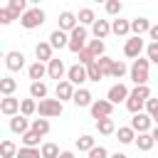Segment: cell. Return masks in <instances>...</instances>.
Returning a JSON list of instances; mask_svg holds the SVG:
<instances>
[{
    "label": "cell",
    "mask_w": 158,
    "mask_h": 158,
    "mask_svg": "<svg viewBox=\"0 0 158 158\" xmlns=\"http://www.w3.org/2000/svg\"><path fill=\"white\" fill-rule=\"evenodd\" d=\"M148 57L143 59V57H138V59H133V64H131V69H128V74H131V81L136 84V86H143L146 81H148Z\"/></svg>",
    "instance_id": "6da1fadb"
},
{
    "label": "cell",
    "mask_w": 158,
    "mask_h": 158,
    "mask_svg": "<svg viewBox=\"0 0 158 158\" xmlns=\"http://www.w3.org/2000/svg\"><path fill=\"white\" fill-rule=\"evenodd\" d=\"M62 111H64V104L59 99H42L37 104L40 118H54V116H62Z\"/></svg>",
    "instance_id": "7a4b0ae2"
},
{
    "label": "cell",
    "mask_w": 158,
    "mask_h": 158,
    "mask_svg": "<svg viewBox=\"0 0 158 158\" xmlns=\"http://www.w3.org/2000/svg\"><path fill=\"white\" fill-rule=\"evenodd\" d=\"M86 27L84 25H77L72 32H69V44H67V49L69 52H74V54H79L84 47H86Z\"/></svg>",
    "instance_id": "3957f363"
},
{
    "label": "cell",
    "mask_w": 158,
    "mask_h": 158,
    "mask_svg": "<svg viewBox=\"0 0 158 158\" xmlns=\"http://www.w3.org/2000/svg\"><path fill=\"white\" fill-rule=\"evenodd\" d=\"M42 22H44V10H42V7H30V10L20 17V25H22L25 30H37Z\"/></svg>",
    "instance_id": "277c9868"
},
{
    "label": "cell",
    "mask_w": 158,
    "mask_h": 158,
    "mask_svg": "<svg viewBox=\"0 0 158 158\" xmlns=\"http://www.w3.org/2000/svg\"><path fill=\"white\" fill-rule=\"evenodd\" d=\"M89 109H91V116H94V118H106V116L114 114V104H111L109 99H96Z\"/></svg>",
    "instance_id": "5b68a950"
},
{
    "label": "cell",
    "mask_w": 158,
    "mask_h": 158,
    "mask_svg": "<svg viewBox=\"0 0 158 158\" xmlns=\"http://www.w3.org/2000/svg\"><path fill=\"white\" fill-rule=\"evenodd\" d=\"M141 52H143V40L141 37H128L126 40V44H123V54L128 57V59H138L141 57Z\"/></svg>",
    "instance_id": "8992f818"
},
{
    "label": "cell",
    "mask_w": 158,
    "mask_h": 158,
    "mask_svg": "<svg viewBox=\"0 0 158 158\" xmlns=\"http://www.w3.org/2000/svg\"><path fill=\"white\" fill-rule=\"evenodd\" d=\"M151 126H153V118L148 116V114H133V118H131V128L136 131V133H148L151 131Z\"/></svg>",
    "instance_id": "52a82bcc"
},
{
    "label": "cell",
    "mask_w": 158,
    "mask_h": 158,
    "mask_svg": "<svg viewBox=\"0 0 158 158\" xmlns=\"http://www.w3.org/2000/svg\"><path fill=\"white\" fill-rule=\"evenodd\" d=\"M67 79H69L74 86H79V84H84V81H89V79H86V67L77 62L74 67H69V69H67Z\"/></svg>",
    "instance_id": "ba28073f"
},
{
    "label": "cell",
    "mask_w": 158,
    "mask_h": 158,
    "mask_svg": "<svg viewBox=\"0 0 158 158\" xmlns=\"http://www.w3.org/2000/svg\"><path fill=\"white\" fill-rule=\"evenodd\" d=\"M5 67H7L10 72H20V69L25 67V54L17 52V49L7 52V54H5Z\"/></svg>",
    "instance_id": "9c48e42d"
},
{
    "label": "cell",
    "mask_w": 158,
    "mask_h": 158,
    "mask_svg": "<svg viewBox=\"0 0 158 158\" xmlns=\"http://www.w3.org/2000/svg\"><path fill=\"white\" fill-rule=\"evenodd\" d=\"M64 74H67L64 62H62V59H57V57H52V59L47 62V77H52V79L62 81V77H64Z\"/></svg>",
    "instance_id": "30bf717a"
},
{
    "label": "cell",
    "mask_w": 158,
    "mask_h": 158,
    "mask_svg": "<svg viewBox=\"0 0 158 158\" xmlns=\"http://www.w3.org/2000/svg\"><path fill=\"white\" fill-rule=\"evenodd\" d=\"M54 94H57V99H59L62 104H64V101H72V96H74V84H72L69 79H62V81H57Z\"/></svg>",
    "instance_id": "8fae6325"
},
{
    "label": "cell",
    "mask_w": 158,
    "mask_h": 158,
    "mask_svg": "<svg viewBox=\"0 0 158 158\" xmlns=\"http://www.w3.org/2000/svg\"><path fill=\"white\" fill-rule=\"evenodd\" d=\"M106 99L111 101V104H121V101H126L128 99V89H126V84H114L109 91H106Z\"/></svg>",
    "instance_id": "7c38bea8"
},
{
    "label": "cell",
    "mask_w": 158,
    "mask_h": 158,
    "mask_svg": "<svg viewBox=\"0 0 158 158\" xmlns=\"http://www.w3.org/2000/svg\"><path fill=\"white\" fill-rule=\"evenodd\" d=\"M0 114H5V116H15V114H20V99H15V96H2V101H0Z\"/></svg>",
    "instance_id": "4fadbf2b"
},
{
    "label": "cell",
    "mask_w": 158,
    "mask_h": 158,
    "mask_svg": "<svg viewBox=\"0 0 158 158\" xmlns=\"http://www.w3.org/2000/svg\"><path fill=\"white\" fill-rule=\"evenodd\" d=\"M72 101H74V106H79V109H84V106H91L94 104V99H91V91L89 89H74V96H72Z\"/></svg>",
    "instance_id": "5bb4252c"
},
{
    "label": "cell",
    "mask_w": 158,
    "mask_h": 158,
    "mask_svg": "<svg viewBox=\"0 0 158 158\" xmlns=\"http://www.w3.org/2000/svg\"><path fill=\"white\" fill-rule=\"evenodd\" d=\"M77 25H79V20H77V15H74V12H69V10L59 12V30H64V32H72Z\"/></svg>",
    "instance_id": "9a60e30c"
},
{
    "label": "cell",
    "mask_w": 158,
    "mask_h": 158,
    "mask_svg": "<svg viewBox=\"0 0 158 158\" xmlns=\"http://www.w3.org/2000/svg\"><path fill=\"white\" fill-rule=\"evenodd\" d=\"M49 44H52V49H62V47L69 44V35L57 27V30H52V35H49Z\"/></svg>",
    "instance_id": "2e32d148"
},
{
    "label": "cell",
    "mask_w": 158,
    "mask_h": 158,
    "mask_svg": "<svg viewBox=\"0 0 158 158\" xmlns=\"http://www.w3.org/2000/svg\"><path fill=\"white\" fill-rule=\"evenodd\" d=\"M10 131L12 133H25V131H30V121H27V116H22V114H15L12 118H10Z\"/></svg>",
    "instance_id": "e0dca14e"
},
{
    "label": "cell",
    "mask_w": 158,
    "mask_h": 158,
    "mask_svg": "<svg viewBox=\"0 0 158 158\" xmlns=\"http://www.w3.org/2000/svg\"><path fill=\"white\" fill-rule=\"evenodd\" d=\"M111 32H114L116 37H126V35L131 32V20H121V17H116V20L111 22Z\"/></svg>",
    "instance_id": "ac0fdd59"
},
{
    "label": "cell",
    "mask_w": 158,
    "mask_h": 158,
    "mask_svg": "<svg viewBox=\"0 0 158 158\" xmlns=\"http://www.w3.org/2000/svg\"><path fill=\"white\" fill-rule=\"evenodd\" d=\"M116 138H118V143L128 146V143L136 141V131H133L131 126H118V128H116Z\"/></svg>",
    "instance_id": "d6986e66"
},
{
    "label": "cell",
    "mask_w": 158,
    "mask_h": 158,
    "mask_svg": "<svg viewBox=\"0 0 158 158\" xmlns=\"http://www.w3.org/2000/svg\"><path fill=\"white\" fill-rule=\"evenodd\" d=\"M91 32H94L96 40H104V37L111 32V22H109V20H96V22L91 25Z\"/></svg>",
    "instance_id": "ffe728a7"
},
{
    "label": "cell",
    "mask_w": 158,
    "mask_h": 158,
    "mask_svg": "<svg viewBox=\"0 0 158 158\" xmlns=\"http://www.w3.org/2000/svg\"><path fill=\"white\" fill-rule=\"evenodd\" d=\"M35 57H37V62H49L52 59V44L49 42H37Z\"/></svg>",
    "instance_id": "44dd1931"
},
{
    "label": "cell",
    "mask_w": 158,
    "mask_h": 158,
    "mask_svg": "<svg viewBox=\"0 0 158 158\" xmlns=\"http://www.w3.org/2000/svg\"><path fill=\"white\" fill-rule=\"evenodd\" d=\"M27 74H30L32 81H42V77L47 74V64H44V62H32L30 69H27Z\"/></svg>",
    "instance_id": "7402d4cb"
},
{
    "label": "cell",
    "mask_w": 158,
    "mask_h": 158,
    "mask_svg": "<svg viewBox=\"0 0 158 158\" xmlns=\"http://www.w3.org/2000/svg\"><path fill=\"white\" fill-rule=\"evenodd\" d=\"M96 128H99L101 136H111V133H116V123H114L111 116H106V118H96Z\"/></svg>",
    "instance_id": "603a6c76"
},
{
    "label": "cell",
    "mask_w": 158,
    "mask_h": 158,
    "mask_svg": "<svg viewBox=\"0 0 158 158\" xmlns=\"http://www.w3.org/2000/svg\"><path fill=\"white\" fill-rule=\"evenodd\" d=\"M133 143L138 146V151H151V148L156 146V141H153L151 131H148V133H136V141H133Z\"/></svg>",
    "instance_id": "cb8c5ba5"
},
{
    "label": "cell",
    "mask_w": 158,
    "mask_h": 158,
    "mask_svg": "<svg viewBox=\"0 0 158 158\" xmlns=\"http://www.w3.org/2000/svg\"><path fill=\"white\" fill-rule=\"evenodd\" d=\"M151 30V22L146 20V17H136V20H131V32L136 35V37H141L143 32H148Z\"/></svg>",
    "instance_id": "d4e9b609"
},
{
    "label": "cell",
    "mask_w": 158,
    "mask_h": 158,
    "mask_svg": "<svg viewBox=\"0 0 158 158\" xmlns=\"http://www.w3.org/2000/svg\"><path fill=\"white\" fill-rule=\"evenodd\" d=\"M86 49L94 54V59H99V57H104L106 44H104V40H86Z\"/></svg>",
    "instance_id": "484cf974"
},
{
    "label": "cell",
    "mask_w": 158,
    "mask_h": 158,
    "mask_svg": "<svg viewBox=\"0 0 158 158\" xmlns=\"http://www.w3.org/2000/svg\"><path fill=\"white\" fill-rule=\"evenodd\" d=\"M15 156H17V146H15V141H10V138L0 141V158H15Z\"/></svg>",
    "instance_id": "4316f807"
},
{
    "label": "cell",
    "mask_w": 158,
    "mask_h": 158,
    "mask_svg": "<svg viewBox=\"0 0 158 158\" xmlns=\"http://www.w3.org/2000/svg\"><path fill=\"white\" fill-rule=\"evenodd\" d=\"M30 96L32 99H40V101L47 99V84L44 81H32L30 84Z\"/></svg>",
    "instance_id": "83f0119b"
},
{
    "label": "cell",
    "mask_w": 158,
    "mask_h": 158,
    "mask_svg": "<svg viewBox=\"0 0 158 158\" xmlns=\"http://www.w3.org/2000/svg\"><path fill=\"white\" fill-rule=\"evenodd\" d=\"M15 89H17V81H15L12 77H2V79H0V94H2V96H12Z\"/></svg>",
    "instance_id": "f1b7e54d"
},
{
    "label": "cell",
    "mask_w": 158,
    "mask_h": 158,
    "mask_svg": "<svg viewBox=\"0 0 158 158\" xmlns=\"http://www.w3.org/2000/svg\"><path fill=\"white\" fill-rule=\"evenodd\" d=\"M30 128H32L35 133H40V136H47V133H49V118H32Z\"/></svg>",
    "instance_id": "f546056e"
},
{
    "label": "cell",
    "mask_w": 158,
    "mask_h": 158,
    "mask_svg": "<svg viewBox=\"0 0 158 158\" xmlns=\"http://www.w3.org/2000/svg\"><path fill=\"white\" fill-rule=\"evenodd\" d=\"M20 138H22V146H27V148H37V146H40V138H42V136H40V133H35V131L30 128V131H25V133H22Z\"/></svg>",
    "instance_id": "4dcf8cb0"
},
{
    "label": "cell",
    "mask_w": 158,
    "mask_h": 158,
    "mask_svg": "<svg viewBox=\"0 0 158 158\" xmlns=\"http://www.w3.org/2000/svg\"><path fill=\"white\" fill-rule=\"evenodd\" d=\"M77 20H79V25H94L96 22V15H94L91 7H81L79 15H77Z\"/></svg>",
    "instance_id": "1f68e13d"
},
{
    "label": "cell",
    "mask_w": 158,
    "mask_h": 158,
    "mask_svg": "<svg viewBox=\"0 0 158 158\" xmlns=\"http://www.w3.org/2000/svg\"><path fill=\"white\" fill-rule=\"evenodd\" d=\"M20 114H22V116L37 114V101H35V99H22V101H20Z\"/></svg>",
    "instance_id": "d6a6232c"
},
{
    "label": "cell",
    "mask_w": 158,
    "mask_h": 158,
    "mask_svg": "<svg viewBox=\"0 0 158 158\" xmlns=\"http://www.w3.org/2000/svg\"><path fill=\"white\" fill-rule=\"evenodd\" d=\"M104 7H106V15L118 17V15H121V10H123V2H121V0H106V2H104Z\"/></svg>",
    "instance_id": "836d02e7"
},
{
    "label": "cell",
    "mask_w": 158,
    "mask_h": 158,
    "mask_svg": "<svg viewBox=\"0 0 158 158\" xmlns=\"http://www.w3.org/2000/svg\"><path fill=\"white\" fill-rule=\"evenodd\" d=\"M40 153H42V158H59V146L57 143H42Z\"/></svg>",
    "instance_id": "e575fe53"
},
{
    "label": "cell",
    "mask_w": 158,
    "mask_h": 158,
    "mask_svg": "<svg viewBox=\"0 0 158 158\" xmlns=\"http://www.w3.org/2000/svg\"><path fill=\"white\" fill-rule=\"evenodd\" d=\"M7 7H10L17 17H22V15L30 10V7H27V0H10V2H7Z\"/></svg>",
    "instance_id": "d590c367"
},
{
    "label": "cell",
    "mask_w": 158,
    "mask_h": 158,
    "mask_svg": "<svg viewBox=\"0 0 158 158\" xmlns=\"http://www.w3.org/2000/svg\"><path fill=\"white\" fill-rule=\"evenodd\" d=\"M86 79H89V81H101V79H104V74H101V69H99L96 62H91V64L86 67Z\"/></svg>",
    "instance_id": "8d00e7d4"
},
{
    "label": "cell",
    "mask_w": 158,
    "mask_h": 158,
    "mask_svg": "<svg viewBox=\"0 0 158 158\" xmlns=\"http://www.w3.org/2000/svg\"><path fill=\"white\" fill-rule=\"evenodd\" d=\"M94 146H96V143H94V136H89V133L77 138V148H79V151H86V153H89Z\"/></svg>",
    "instance_id": "74e56055"
},
{
    "label": "cell",
    "mask_w": 158,
    "mask_h": 158,
    "mask_svg": "<svg viewBox=\"0 0 158 158\" xmlns=\"http://www.w3.org/2000/svg\"><path fill=\"white\" fill-rule=\"evenodd\" d=\"M126 72H128V67H126V64H123L121 59H118V62L114 59V64H111V74H109V77H114V79H121V77H123Z\"/></svg>",
    "instance_id": "f35d334b"
},
{
    "label": "cell",
    "mask_w": 158,
    "mask_h": 158,
    "mask_svg": "<svg viewBox=\"0 0 158 158\" xmlns=\"http://www.w3.org/2000/svg\"><path fill=\"white\" fill-rule=\"evenodd\" d=\"M15 158H42V153H40V148H27V146H22V148H17V156Z\"/></svg>",
    "instance_id": "ab89813d"
},
{
    "label": "cell",
    "mask_w": 158,
    "mask_h": 158,
    "mask_svg": "<svg viewBox=\"0 0 158 158\" xmlns=\"http://www.w3.org/2000/svg\"><path fill=\"white\" fill-rule=\"evenodd\" d=\"M96 64H99L101 74H104V77H109V74H111V64H114V59L104 54V57H99V59H96Z\"/></svg>",
    "instance_id": "60d3db41"
},
{
    "label": "cell",
    "mask_w": 158,
    "mask_h": 158,
    "mask_svg": "<svg viewBox=\"0 0 158 158\" xmlns=\"http://www.w3.org/2000/svg\"><path fill=\"white\" fill-rule=\"evenodd\" d=\"M12 20H17V15H15L10 7H0V27H2V25H10Z\"/></svg>",
    "instance_id": "b9f144b4"
},
{
    "label": "cell",
    "mask_w": 158,
    "mask_h": 158,
    "mask_svg": "<svg viewBox=\"0 0 158 158\" xmlns=\"http://www.w3.org/2000/svg\"><path fill=\"white\" fill-rule=\"evenodd\" d=\"M146 57H148V62L158 64V42H151V44L146 47Z\"/></svg>",
    "instance_id": "7bdbcfd3"
},
{
    "label": "cell",
    "mask_w": 158,
    "mask_h": 158,
    "mask_svg": "<svg viewBox=\"0 0 158 158\" xmlns=\"http://www.w3.org/2000/svg\"><path fill=\"white\" fill-rule=\"evenodd\" d=\"M77 57H79V64H84V67H89L91 62H96V59H94V54H91V52H89L86 47H84V49H81V52L77 54Z\"/></svg>",
    "instance_id": "ee69618b"
},
{
    "label": "cell",
    "mask_w": 158,
    "mask_h": 158,
    "mask_svg": "<svg viewBox=\"0 0 158 158\" xmlns=\"http://www.w3.org/2000/svg\"><path fill=\"white\" fill-rule=\"evenodd\" d=\"M89 158H109V151H106L104 146H94V148L89 151Z\"/></svg>",
    "instance_id": "f6af8a7d"
},
{
    "label": "cell",
    "mask_w": 158,
    "mask_h": 158,
    "mask_svg": "<svg viewBox=\"0 0 158 158\" xmlns=\"http://www.w3.org/2000/svg\"><path fill=\"white\" fill-rule=\"evenodd\" d=\"M156 111H158V99H146V114L153 116Z\"/></svg>",
    "instance_id": "bcb514c9"
},
{
    "label": "cell",
    "mask_w": 158,
    "mask_h": 158,
    "mask_svg": "<svg viewBox=\"0 0 158 158\" xmlns=\"http://www.w3.org/2000/svg\"><path fill=\"white\" fill-rule=\"evenodd\" d=\"M148 35H151V40H153V42H158V25H151Z\"/></svg>",
    "instance_id": "7dc6e473"
},
{
    "label": "cell",
    "mask_w": 158,
    "mask_h": 158,
    "mask_svg": "<svg viewBox=\"0 0 158 158\" xmlns=\"http://www.w3.org/2000/svg\"><path fill=\"white\" fill-rule=\"evenodd\" d=\"M59 158H74V153H72V151H62V153H59Z\"/></svg>",
    "instance_id": "c3c4849f"
},
{
    "label": "cell",
    "mask_w": 158,
    "mask_h": 158,
    "mask_svg": "<svg viewBox=\"0 0 158 158\" xmlns=\"http://www.w3.org/2000/svg\"><path fill=\"white\" fill-rule=\"evenodd\" d=\"M109 158H128V156H126V153H118V151H116V153H111Z\"/></svg>",
    "instance_id": "681fc988"
},
{
    "label": "cell",
    "mask_w": 158,
    "mask_h": 158,
    "mask_svg": "<svg viewBox=\"0 0 158 158\" xmlns=\"http://www.w3.org/2000/svg\"><path fill=\"white\" fill-rule=\"evenodd\" d=\"M151 136H153V141H156V143H158V126H156V128H153V131H151Z\"/></svg>",
    "instance_id": "f907efd6"
},
{
    "label": "cell",
    "mask_w": 158,
    "mask_h": 158,
    "mask_svg": "<svg viewBox=\"0 0 158 158\" xmlns=\"http://www.w3.org/2000/svg\"><path fill=\"white\" fill-rule=\"evenodd\" d=\"M151 118H153V123H156V126H158V111H156V114H153V116H151Z\"/></svg>",
    "instance_id": "816d5d0a"
},
{
    "label": "cell",
    "mask_w": 158,
    "mask_h": 158,
    "mask_svg": "<svg viewBox=\"0 0 158 158\" xmlns=\"http://www.w3.org/2000/svg\"><path fill=\"white\" fill-rule=\"evenodd\" d=\"M27 2H32L35 7H40V2H42V0H27Z\"/></svg>",
    "instance_id": "f5cc1de1"
},
{
    "label": "cell",
    "mask_w": 158,
    "mask_h": 158,
    "mask_svg": "<svg viewBox=\"0 0 158 158\" xmlns=\"http://www.w3.org/2000/svg\"><path fill=\"white\" fill-rule=\"evenodd\" d=\"M94 2H106V0H94Z\"/></svg>",
    "instance_id": "db71d44e"
},
{
    "label": "cell",
    "mask_w": 158,
    "mask_h": 158,
    "mask_svg": "<svg viewBox=\"0 0 158 158\" xmlns=\"http://www.w3.org/2000/svg\"><path fill=\"white\" fill-rule=\"evenodd\" d=\"M0 101H2V94H0Z\"/></svg>",
    "instance_id": "11a10c76"
}]
</instances>
